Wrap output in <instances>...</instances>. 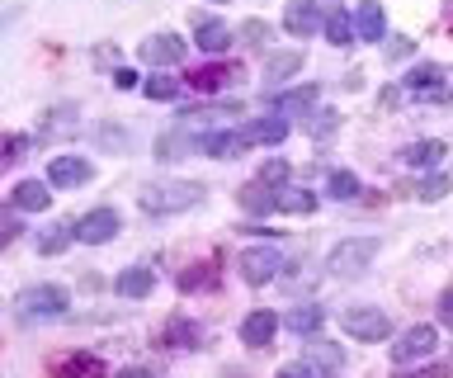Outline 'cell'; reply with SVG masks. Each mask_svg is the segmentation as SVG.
I'll list each match as a JSON object with an SVG mask.
<instances>
[{
  "label": "cell",
  "mask_w": 453,
  "mask_h": 378,
  "mask_svg": "<svg viewBox=\"0 0 453 378\" xmlns=\"http://www.w3.org/2000/svg\"><path fill=\"white\" fill-rule=\"evenodd\" d=\"M335 123H340V114H335V109H311V119H307V133H311V137H331V133H335Z\"/></svg>",
  "instance_id": "obj_35"
},
{
  "label": "cell",
  "mask_w": 453,
  "mask_h": 378,
  "mask_svg": "<svg viewBox=\"0 0 453 378\" xmlns=\"http://www.w3.org/2000/svg\"><path fill=\"white\" fill-rule=\"evenodd\" d=\"M71 293L62 284H28L19 298H14V312L19 321H42V317H66Z\"/></svg>",
  "instance_id": "obj_2"
},
{
  "label": "cell",
  "mask_w": 453,
  "mask_h": 378,
  "mask_svg": "<svg viewBox=\"0 0 453 378\" xmlns=\"http://www.w3.org/2000/svg\"><path fill=\"white\" fill-rule=\"evenodd\" d=\"M411 52H416V38H392V43L382 48V58H388V62H402V58H411Z\"/></svg>",
  "instance_id": "obj_41"
},
{
  "label": "cell",
  "mask_w": 453,
  "mask_h": 378,
  "mask_svg": "<svg viewBox=\"0 0 453 378\" xmlns=\"http://www.w3.org/2000/svg\"><path fill=\"white\" fill-rule=\"evenodd\" d=\"M236 81V66H198L194 76H184V86H194V90H222V86H232Z\"/></svg>",
  "instance_id": "obj_27"
},
{
  "label": "cell",
  "mask_w": 453,
  "mask_h": 378,
  "mask_svg": "<svg viewBox=\"0 0 453 378\" xmlns=\"http://www.w3.org/2000/svg\"><path fill=\"white\" fill-rule=\"evenodd\" d=\"M184 58H189V43L175 34H151L147 43H142V62L147 66H180Z\"/></svg>",
  "instance_id": "obj_10"
},
{
  "label": "cell",
  "mask_w": 453,
  "mask_h": 378,
  "mask_svg": "<svg viewBox=\"0 0 453 378\" xmlns=\"http://www.w3.org/2000/svg\"><path fill=\"white\" fill-rule=\"evenodd\" d=\"M439 321H444V327H453V289L439 293Z\"/></svg>",
  "instance_id": "obj_45"
},
{
  "label": "cell",
  "mask_w": 453,
  "mask_h": 378,
  "mask_svg": "<svg viewBox=\"0 0 453 378\" xmlns=\"http://www.w3.org/2000/svg\"><path fill=\"white\" fill-rule=\"evenodd\" d=\"M444 143H439V137H425V143H411L406 151H402V161L406 166H416V171H430V166H439L444 161Z\"/></svg>",
  "instance_id": "obj_26"
},
{
  "label": "cell",
  "mask_w": 453,
  "mask_h": 378,
  "mask_svg": "<svg viewBox=\"0 0 453 378\" xmlns=\"http://www.w3.org/2000/svg\"><path fill=\"white\" fill-rule=\"evenodd\" d=\"M184 81L180 76H147L142 81V90H147V100H175Z\"/></svg>",
  "instance_id": "obj_33"
},
{
  "label": "cell",
  "mask_w": 453,
  "mask_h": 378,
  "mask_svg": "<svg viewBox=\"0 0 453 378\" xmlns=\"http://www.w3.org/2000/svg\"><path fill=\"white\" fill-rule=\"evenodd\" d=\"M119 228H123L119 208H90V213L76 222V242H85V246H104V242H113V236H119Z\"/></svg>",
  "instance_id": "obj_6"
},
{
  "label": "cell",
  "mask_w": 453,
  "mask_h": 378,
  "mask_svg": "<svg viewBox=\"0 0 453 378\" xmlns=\"http://www.w3.org/2000/svg\"><path fill=\"white\" fill-rule=\"evenodd\" d=\"M326 194H331V199H340V204H349V199H359V175L354 171H331V180H326Z\"/></svg>",
  "instance_id": "obj_32"
},
{
  "label": "cell",
  "mask_w": 453,
  "mask_h": 378,
  "mask_svg": "<svg viewBox=\"0 0 453 378\" xmlns=\"http://www.w3.org/2000/svg\"><path fill=\"white\" fill-rule=\"evenodd\" d=\"M113 378H156V374H151V369H137V364H133V369H119Z\"/></svg>",
  "instance_id": "obj_48"
},
{
  "label": "cell",
  "mask_w": 453,
  "mask_h": 378,
  "mask_svg": "<svg viewBox=\"0 0 453 378\" xmlns=\"http://www.w3.org/2000/svg\"><path fill=\"white\" fill-rule=\"evenodd\" d=\"M71 128H76V104H57V109H48V114H42V123H38L42 137H62V133H71Z\"/></svg>",
  "instance_id": "obj_30"
},
{
  "label": "cell",
  "mask_w": 453,
  "mask_h": 378,
  "mask_svg": "<svg viewBox=\"0 0 453 378\" xmlns=\"http://www.w3.org/2000/svg\"><path fill=\"white\" fill-rule=\"evenodd\" d=\"M104 374H109L104 359L90 355V350H85V355H81V350H71V355H62L52 364V378H104Z\"/></svg>",
  "instance_id": "obj_14"
},
{
  "label": "cell",
  "mask_w": 453,
  "mask_h": 378,
  "mask_svg": "<svg viewBox=\"0 0 453 378\" xmlns=\"http://www.w3.org/2000/svg\"><path fill=\"white\" fill-rule=\"evenodd\" d=\"M194 43L203 52H226L232 48V29L222 19H208V15H194Z\"/></svg>",
  "instance_id": "obj_20"
},
{
  "label": "cell",
  "mask_w": 453,
  "mask_h": 378,
  "mask_svg": "<svg viewBox=\"0 0 453 378\" xmlns=\"http://www.w3.org/2000/svg\"><path fill=\"white\" fill-rule=\"evenodd\" d=\"M90 180H95V166L85 157H52V166H48L52 189H81V185H90Z\"/></svg>",
  "instance_id": "obj_9"
},
{
  "label": "cell",
  "mask_w": 453,
  "mask_h": 378,
  "mask_svg": "<svg viewBox=\"0 0 453 378\" xmlns=\"http://www.w3.org/2000/svg\"><path fill=\"white\" fill-rule=\"evenodd\" d=\"M283 260L274 246H250V251H241L236 256V270H241V279H246L250 289H260V284H269V279H279L283 274Z\"/></svg>",
  "instance_id": "obj_5"
},
{
  "label": "cell",
  "mask_w": 453,
  "mask_h": 378,
  "mask_svg": "<svg viewBox=\"0 0 453 378\" xmlns=\"http://www.w3.org/2000/svg\"><path fill=\"white\" fill-rule=\"evenodd\" d=\"M14 19V10H5V15H0V34H5V24Z\"/></svg>",
  "instance_id": "obj_49"
},
{
  "label": "cell",
  "mask_w": 453,
  "mask_h": 378,
  "mask_svg": "<svg viewBox=\"0 0 453 378\" xmlns=\"http://www.w3.org/2000/svg\"><path fill=\"white\" fill-rule=\"evenodd\" d=\"M260 180H265V185H274V189H283V185H288V161H265L260 166Z\"/></svg>",
  "instance_id": "obj_37"
},
{
  "label": "cell",
  "mask_w": 453,
  "mask_h": 378,
  "mask_svg": "<svg viewBox=\"0 0 453 378\" xmlns=\"http://www.w3.org/2000/svg\"><path fill=\"white\" fill-rule=\"evenodd\" d=\"M434 345H439L434 327H411V331H402V341H392V364L406 369V364H416V359H430Z\"/></svg>",
  "instance_id": "obj_8"
},
{
  "label": "cell",
  "mask_w": 453,
  "mask_h": 378,
  "mask_svg": "<svg viewBox=\"0 0 453 378\" xmlns=\"http://www.w3.org/2000/svg\"><path fill=\"white\" fill-rule=\"evenodd\" d=\"M321 5L317 0H288V10H283V29H288L293 38H311L321 29Z\"/></svg>",
  "instance_id": "obj_12"
},
{
  "label": "cell",
  "mask_w": 453,
  "mask_h": 378,
  "mask_svg": "<svg viewBox=\"0 0 453 378\" xmlns=\"http://www.w3.org/2000/svg\"><path fill=\"white\" fill-rule=\"evenodd\" d=\"M10 199H14V208H19V213H42V208L52 204V189H42V180H19Z\"/></svg>",
  "instance_id": "obj_21"
},
{
  "label": "cell",
  "mask_w": 453,
  "mask_h": 378,
  "mask_svg": "<svg viewBox=\"0 0 453 378\" xmlns=\"http://www.w3.org/2000/svg\"><path fill=\"white\" fill-rule=\"evenodd\" d=\"M449 189H453V180H449V175H430V180H420L416 199H420V204H439Z\"/></svg>",
  "instance_id": "obj_34"
},
{
  "label": "cell",
  "mask_w": 453,
  "mask_h": 378,
  "mask_svg": "<svg viewBox=\"0 0 453 378\" xmlns=\"http://www.w3.org/2000/svg\"><path fill=\"white\" fill-rule=\"evenodd\" d=\"M297 72H303V52H297V48L269 52V58H265V95L274 90V86H283L288 76H297Z\"/></svg>",
  "instance_id": "obj_17"
},
{
  "label": "cell",
  "mask_w": 453,
  "mask_h": 378,
  "mask_svg": "<svg viewBox=\"0 0 453 378\" xmlns=\"http://www.w3.org/2000/svg\"><path fill=\"white\" fill-rule=\"evenodd\" d=\"M28 151V137H10V133H0V171L5 166H14Z\"/></svg>",
  "instance_id": "obj_36"
},
{
  "label": "cell",
  "mask_w": 453,
  "mask_h": 378,
  "mask_svg": "<svg viewBox=\"0 0 453 378\" xmlns=\"http://www.w3.org/2000/svg\"><path fill=\"white\" fill-rule=\"evenodd\" d=\"M212 279H218V270H184V274H180V289L194 293V289H208Z\"/></svg>",
  "instance_id": "obj_40"
},
{
  "label": "cell",
  "mask_w": 453,
  "mask_h": 378,
  "mask_svg": "<svg viewBox=\"0 0 453 378\" xmlns=\"http://www.w3.org/2000/svg\"><path fill=\"white\" fill-rule=\"evenodd\" d=\"M279 378H317V374H311V364H307V359H297V364H283Z\"/></svg>",
  "instance_id": "obj_43"
},
{
  "label": "cell",
  "mask_w": 453,
  "mask_h": 378,
  "mask_svg": "<svg viewBox=\"0 0 453 378\" xmlns=\"http://www.w3.org/2000/svg\"><path fill=\"white\" fill-rule=\"evenodd\" d=\"M354 34H359L364 43H382V34H388V10H382L378 0H364L359 15H354Z\"/></svg>",
  "instance_id": "obj_18"
},
{
  "label": "cell",
  "mask_w": 453,
  "mask_h": 378,
  "mask_svg": "<svg viewBox=\"0 0 453 378\" xmlns=\"http://www.w3.org/2000/svg\"><path fill=\"white\" fill-rule=\"evenodd\" d=\"M76 242V222H52L48 232H38V256H62Z\"/></svg>",
  "instance_id": "obj_28"
},
{
  "label": "cell",
  "mask_w": 453,
  "mask_h": 378,
  "mask_svg": "<svg viewBox=\"0 0 453 378\" xmlns=\"http://www.w3.org/2000/svg\"><path fill=\"white\" fill-rule=\"evenodd\" d=\"M444 66H434V62H420V66H411V72L402 76V90L406 95H420V100H449V86H444Z\"/></svg>",
  "instance_id": "obj_7"
},
{
  "label": "cell",
  "mask_w": 453,
  "mask_h": 378,
  "mask_svg": "<svg viewBox=\"0 0 453 378\" xmlns=\"http://www.w3.org/2000/svg\"><path fill=\"white\" fill-rule=\"evenodd\" d=\"M19 208H0V246H10L14 236H19Z\"/></svg>",
  "instance_id": "obj_38"
},
{
  "label": "cell",
  "mask_w": 453,
  "mask_h": 378,
  "mask_svg": "<svg viewBox=\"0 0 453 378\" xmlns=\"http://www.w3.org/2000/svg\"><path fill=\"white\" fill-rule=\"evenodd\" d=\"M378 236H349V242H340L331 256H326V270H331L335 279H354V274H364V265L378 256Z\"/></svg>",
  "instance_id": "obj_3"
},
{
  "label": "cell",
  "mask_w": 453,
  "mask_h": 378,
  "mask_svg": "<svg viewBox=\"0 0 453 378\" xmlns=\"http://www.w3.org/2000/svg\"><path fill=\"white\" fill-rule=\"evenodd\" d=\"M241 38H246V43H265V38H269V24H265V19H246V24H241Z\"/></svg>",
  "instance_id": "obj_42"
},
{
  "label": "cell",
  "mask_w": 453,
  "mask_h": 378,
  "mask_svg": "<svg viewBox=\"0 0 453 378\" xmlns=\"http://www.w3.org/2000/svg\"><path fill=\"white\" fill-rule=\"evenodd\" d=\"M340 327H345L349 341H388L392 336V317L382 312V307H345L340 312Z\"/></svg>",
  "instance_id": "obj_4"
},
{
  "label": "cell",
  "mask_w": 453,
  "mask_h": 378,
  "mask_svg": "<svg viewBox=\"0 0 453 378\" xmlns=\"http://www.w3.org/2000/svg\"><path fill=\"white\" fill-rule=\"evenodd\" d=\"M194 147H198L194 133H165L161 143H156V157H161V161H180V157H189Z\"/></svg>",
  "instance_id": "obj_31"
},
{
  "label": "cell",
  "mask_w": 453,
  "mask_h": 378,
  "mask_svg": "<svg viewBox=\"0 0 453 378\" xmlns=\"http://www.w3.org/2000/svg\"><path fill=\"white\" fill-rule=\"evenodd\" d=\"M321 29H326V43H331V48H349V43H359V34H354V19H349L340 5H331V15H326Z\"/></svg>",
  "instance_id": "obj_25"
},
{
  "label": "cell",
  "mask_w": 453,
  "mask_h": 378,
  "mask_svg": "<svg viewBox=\"0 0 453 378\" xmlns=\"http://www.w3.org/2000/svg\"><path fill=\"white\" fill-rule=\"evenodd\" d=\"M236 137H241V147H279L283 137H288V123H283L279 114L250 119V123H241V128H236Z\"/></svg>",
  "instance_id": "obj_11"
},
{
  "label": "cell",
  "mask_w": 453,
  "mask_h": 378,
  "mask_svg": "<svg viewBox=\"0 0 453 378\" xmlns=\"http://www.w3.org/2000/svg\"><path fill=\"white\" fill-rule=\"evenodd\" d=\"M241 208H246L250 218H265V213H279L274 199H279V189L274 185H265V180H250V185H241Z\"/></svg>",
  "instance_id": "obj_19"
},
{
  "label": "cell",
  "mask_w": 453,
  "mask_h": 378,
  "mask_svg": "<svg viewBox=\"0 0 453 378\" xmlns=\"http://www.w3.org/2000/svg\"><path fill=\"white\" fill-rule=\"evenodd\" d=\"M156 289V270L151 265H127V270H119V279H113V293L119 298H147V293Z\"/></svg>",
  "instance_id": "obj_15"
},
{
  "label": "cell",
  "mask_w": 453,
  "mask_h": 378,
  "mask_svg": "<svg viewBox=\"0 0 453 378\" xmlns=\"http://www.w3.org/2000/svg\"><path fill=\"white\" fill-rule=\"evenodd\" d=\"M95 137H99L104 147H133V133H127V128H113V123H104V128H95Z\"/></svg>",
  "instance_id": "obj_39"
},
{
  "label": "cell",
  "mask_w": 453,
  "mask_h": 378,
  "mask_svg": "<svg viewBox=\"0 0 453 378\" xmlns=\"http://www.w3.org/2000/svg\"><path fill=\"white\" fill-rule=\"evenodd\" d=\"M113 86H119V90H133V86H142V81H137L133 66H119V72H113Z\"/></svg>",
  "instance_id": "obj_44"
},
{
  "label": "cell",
  "mask_w": 453,
  "mask_h": 378,
  "mask_svg": "<svg viewBox=\"0 0 453 378\" xmlns=\"http://www.w3.org/2000/svg\"><path fill=\"white\" fill-rule=\"evenodd\" d=\"M165 345H175V350H198L203 345V327L189 317H170L165 321Z\"/></svg>",
  "instance_id": "obj_23"
},
{
  "label": "cell",
  "mask_w": 453,
  "mask_h": 378,
  "mask_svg": "<svg viewBox=\"0 0 453 378\" xmlns=\"http://www.w3.org/2000/svg\"><path fill=\"white\" fill-rule=\"evenodd\" d=\"M396 378H444V369H411V374H396Z\"/></svg>",
  "instance_id": "obj_47"
},
{
  "label": "cell",
  "mask_w": 453,
  "mask_h": 378,
  "mask_svg": "<svg viewBox=\"0 0 453 378\" xmlns=\"http://www.w3.org/2000/svg\"><path fill=\"white\" fill-rule=\"evenodd\" d=\"M321 321H326V312H321L317 303H297L293 312L283 317V327H288L293 336H303V341H307V336H317V331H321Z\"/></svg>",
  "instance_id": "obj_24"
},
{
  "label": "cell",
  "mask_w": 453,
  "mask_h": 378,
  "mask_svg": "<svg viewBox=\"0 0 453 378\" xmlns=\"http://www.w3.org/2000/svg\"><path fill=\"white\" fill-rule=\"evenodd\" d=\"M142 213L151 218H170V213H184V208L203 204V185H194V180H156L137 194Z\"/></svg>",
  "instance_id": "obj_1"
},
{
  "label": "cell",
  "mask_w": 453,
  "mask_h": 378,
  "mask_svg": "<svg viewBox=\"0 0 453 378\" xmlns=\"http://www.w3.org/2000/svg\"><path fill=\"white\" fill-rule=\"evenodd\" d=\"M274 208H279V213L303 218V213H311V208H317V194H311V189H293V185H283V189H279V199H274Z\"/></svg>",
  "instance_id": "obj_29"
},
{
  "label": "cell",
  "mask_w": 453,
  "mask_h": 378,
  "mask_svg": "<svg viewBox=\"0 0 453 378\" xmlns=\"http://www.w3.org/2000/svg\"><path fill=\"white\" fill-rule=\"evenodd\" d=\"M303 359L311 364V369H326V374L345 369V350H340L335 341H321V336H307L303 341Z\"/></svg>",
  "instance_id": "obj_16"
},
{
  "label": "cell",
  "mask_w": 453,
  "mask_h": 378,
  "mask_svg": "<svg viewBox=\"0 0 453 378\" xmlns=\"http://www.w3.org/2000/svg\"><path fill=\"white\" fill-rule=\"evenodd\" d=\"M274 336H279V317L269 312V307H255V312H246V321H241V341H246L250 350L274 345Z\"/></svg>",
  "instance_id": "obj_13"
},
{
  "label": "cell",
  "mask_w": 453,
  "mask_h": 378,
  "mask_svg": "<svg viewBox=\"0 0 453 378\" xmlns=\"http://www.w3.org/2000/svg\"><path fill=\"white\" fill-rule=\"evenodd\" d=\"M402 95H406L402 86H388V90L378 95V104H382V109H396V104H402Z\"/></svg>",
  "instance_id": "obj_46"
},
{
  "label": "cell",
  "mask_w": 453,
  "mask_h": 378,
  "mask_svg": "<svg viewBox=\"0 0 453 378\" xmlns=\"http://www.w3.org/2000/svg\"><path fill=\"white\" fill-rule=\"evenodd\" d=\"M317 95H321V86H297V90H288V95H274V100H269V109H274V114H311V109H317Z\"/></svg>",
  "instance_id": "obj_22"
}]
</instances>
